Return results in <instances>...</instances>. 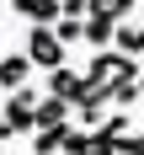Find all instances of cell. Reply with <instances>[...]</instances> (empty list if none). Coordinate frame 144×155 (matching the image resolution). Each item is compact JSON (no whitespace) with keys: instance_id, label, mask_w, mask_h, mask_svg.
Wrapping results in <instances>:
<instances>
[{"instance_id":"7c38bea8","label":"cell","mask_w":144,"mask_h":155,"mask_svg":"<svg viewBox=\"0 0 144 155\" xmlns=\"http://www.w3.org/2000/svg\"><path fill=\"white\" fill-rule=\"evenodd\" d=\"M59 11H64V16H80V11H85V0H59Z\"/></svg>"},{"instance_id":"7a4b0ae2","label":"cell","mask_w":144,"mask_h":155,"mask_svg":"<svg viewBox=\"0 0 144 155\" xmlns=\"http://www.w3.org/2000/svg\"><path fill=\"white\" fill-rule=\"evenodd\" d=\"M32 107H37V96L21 86V91H11V102H5V112H0V123L11 128V134H32Z\"/></svg>"},{"instance_id":"8fae6325","label":"cell","mask_w":144,"mask_h":155,"mask_svg":"<svg viewBox=\"0 0 144 155\" xmlns=\"http://www.w3.org/2000/svg\"><path fill=\"white\" fill-rule=\"evenodd\" d=\"M53 38H59L64 48H75L80 43V16H59V21H53Z\"/></svg>"},{"instance_id":"3957f363","label":"cell","mask_w":144,"mask_h":155,"mask_svg":"<svg viewBox=\"0 0 144 155\" xmlns=\"http://www.w3.org/2000/svg\"><path fill=\"white\" fill-rule=\"evenodd\" d=\"M48 96H59V102H69V107H75L80 96H85V80H80L69 64H59V70H48Z\"/></svg>"},{"instance_id":"8992f818","label":"cell","mask_w":144,"mask_h":155,"mask_svg":"<svg viewBox=\"0 0 144 155\" xmlns=\"http://www.w3.org/2000/svg\"><path fill=\"white\" fill-rule=\"evenodd\" d=\"M59 123H69V102L37 96V107H32V134H37V128H59Z\"/></svg>"},{"instance_id":"5bb4252c","label":"cell","mask_w":144,"mask_h":155,"mask_svg":"<svg viewBox=\"0 0 144 155\" xmlns=\"http://www.w3.org/2000/svg\"><path fill=\"white\" fill-rule=\"evenodd\" d=\"M5 139H11V128H5V123H0V144H5Z\"/></svg>"},{"instance_id":"52a82bcc","label":"cell","mask_w":144,"mask_h":155,"mask_svg":"<svg viewBox=\"0 0 144 155\" xmlns=\"http://www.w3.org/2000/svg\"><path fill=\"white\" fill-rule=\"evenodd\" d=\"M112 48L128 54V59H139V54H144V21H133V16L117 21V27H112Z\"/></svg>"},{"instance_id":"ba28073f","label":"cell","mask_w":144,"mask_h":155,"mask_svg":"<svg viewBox=\"0 0 144 155\" xmlns=\"http://www.w3.org/2000/svg\"><path fill=\"white\" fill-rule=\"evenodd\" d=\"M69 139H75V128H69V123L37 128V134H32V155H64V150H69Z\"/></svg>"},{"instance_id":"6da1fadb","label":"cell","mask_w":144,"mask_h":155,"mask_svg":"<svg viewBox=\"0 0 144 155\" xmlns=\"http://www.w3.org/2000/svg\"><path fill=\"white\" fill-rule=\"evenodd\" d=\"M21 54H27L32 70H59V64L69 59V48L53 38V27H32V38H27V48H21Z\"/></svg>"},{"instance_id":"30bf717a","label":"cell","mask_w":144,"mask_h":155,"mask_svg":"<svg viewBox=\"0 0 144 155\" xmlns=\"http://www.w3.org/2000/svg\"><path fill=\"white\" fill-rule=\"evenodd\" d=\"M69 112H80V123H85V128H96V123H101V118H107V102H101V96H91V91H85V96H80V102H75V107H69Z\"/></svg>"},{"instance_id":"5b68a950","label":"cell","mask_w":144,"mask_h":155,"mask_svg":"<svg viewBox=\"0 0 144 155\" xmlns=\"http://www.w3.org/2000/svg\"><path fill=\"white\" fill-rule=\"evenodd\" d=\"M11 16H27L32 27H53L59 21V0H11Z\"/></svg>"},{"instance_id":"277c9868","label":"cell","mask_w":144,"mask_h":155,"mask_svg":"<svg viewBox=\"0 0 144 155\" xmlns=\"http://www.w3.org/2000/svg\"><path fill=\"white\" fill-rule=\"evenodd\" d=\"M32 80V64H27V54H0V91L11 96V91H21Z\"/></svg>"},{"instance_id":"4fadbf2b","label":"cell","mask_w":144,"mask_h":155,"mask_svg":"<svg viewBox=\"0 0 144 155\" xmlns=\"http://www.w3.org/2000/svg\"><path fill=\"white\" fill-rule=\"evenodd\" d=\"M128 144H133V150H139V155H144V134H128Z\"/></svg>"},{"instance_id":"9c48e42d","label":"cell","mask_w":144,"mask_h":155,"mask_svg":"<svg viewBox=\"0 0 144 155\" xmlns=\"http://www.w3.org/2000/svg\"><path fill=\"white\" fill-rule=\"evenodd\" d=\"M80 16H101V21L117 27V21L133 16V0H85V11H80Z\"/></svg>"},{"instance_id":"9a60e30c","label":"cell","mask_w":144,"mask_h":155,"mask_svg":"<svg viewBox=\"0 0 144 155\" xmlns=\"http://www.w3.org/2000/svg\"><path fill=\"white\" fill-rule=\"evenodd\" d=\"M139 75H144V70H139Z\"/></svg>"}]
</instances>
